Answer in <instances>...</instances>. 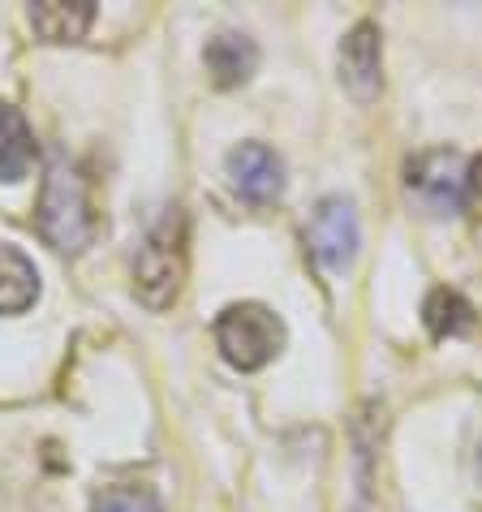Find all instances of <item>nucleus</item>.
I'll use <instances>...</instances> for the list:
<instances>
[{"label": "nucleus", "mask_w": 482, "mask_h": 512, "mask_svg": "<svg viewBox=\"0 0 482 512\" xmlns=\"http://www.w3.org/2000/svg\"><path fill=\"white\" fill-rule=\"evenodd\" d=\"M39 233L52 250L61 254H82L95 241V211L87 181L74 164L52 160L44 177V194H39Z\"/></svg>", "instance_id": "obj_1"}, {"label": "nucleus", "mask_w": 482, "mask_h": 512, "mask_svg": "<svg viewBox=\"0 0 482 512\" xmlns=\"http://www.w3.org/2000/svg\"><path fill=\"white\" fill-rule=\"evenodd\" d=\"M186 284V216L168 207L134 259V293L147 310H168Z\"/></svg>", "instance_id": "obj_2"}, {"label": "nucleus", "mask_w": 482, "mask_h": 512, "mask_svg": "<svg viewBox=\"0 0 482 512\" xmlns=\"http://www.w3.org/2000/svg\"><path fill=\"white\" fill-rule=\"evenodd\" d=\"M216 349L237 371H263L285 349V319L263 302H233L216 315Z\"/></svg>", "instance_id": "obj_3"}, {"label": "nucleus", "mask_w": 482, "mask_h": 512, "mask_svg": "<svg viewBox=\"0 0 482 512\" xmlns=\"http://www.w3.org/2000/svg\"><path fill=\"white\" fill-rule=\"evenodd\" d=\"M465 164L452 147L422 151L405 164V194L409 203L427 216H452L457 207H465Z\"/></svg>", "instance_id": "obj_4"}, {"label": "nucleus", "mask_w": 482, "mask_h": 512, "mask_svg": "<svg viewBox=\"0 0 482 512\" xmlns=\"http://www.w3.org/2000/svg\"><path fill=\"white\" fill-rule=\"evenodd\" d=\"M310 254L328 267V272H349L362 246V229H358V211L349 198H323L310 211Z\"/></svg>", "instance_id": "obj_5"}, {"label": "nucleus", "mask_w": 482, "mask_h": 512, "mask_svg": "<svg viewBox=\"0 0 482 512\" xmlns=\"http://www.w3.org/2000/svg\"><path fill=\"white\" fill-rule=\"evenodd\" d=\"M336 69H340V87L358 99V104L379 95V82H384V44H379L375 22H358L340 39Z\"/></svg>", "instance_id": "obj_6"}, {"label": "nucleus", "mask_w": 482, "mask_h": 512, "mask_svg": "<svg viewBox=\"0 0 482 512\" xmlns=\"http://www.w3.org/2000/svg\"><path fill=\"white\" fill-rule=\"evenodd\" d=\"M229 181L233 190L246 198V203H276L285 194V160L267 147V142H241V147L229 151Z\"/></svg>", "instance_id": "obj_7"}, {"label": "nucleus", "mask_w": 482, "mask_h": 512, "mask_svg": "<svg viewBox=\"0 0 482 512\" xmlns=\"http://www.w3.org/2000/svg\"><path fill=\"white\" fill-rule=\"evenodd\" d=\"M203 65H207V74H211V82H216L220 91H233L254 74V65H259V48H254L246 35H237V31H220L216 39H207Z\"/></svg>", "instance_id": "obj_8"}, {"label": "nucleus", "mask_w": 482, "mask_h": 512, "mask_svg": "<svg viewBox=\"0 0 482 512\" xmlns=\"http://www.w3.org/2000/svg\"><path fill=\"white\" fill-rule=\"evenodd\" d=\"M95 22L91 0H39L31 9V26L44 44H78Z\"/></svg>", "instance_id": "obj_9"}, {"label": "nucleus", "mask_w": 482, "mask_h": 512, "mask_svg": "<svg viewBox=\"0 0 482 512\" xmlns=\"http://www.w3.org/2000/svg\"><path fill=\"white\" fill-rule=\"evenodd\" d=\"M39 302V267L18 246L0 241V315H26Z\"/></svg>", "instance_id": "obj_10"}, {"label": "nucleus", "mask_w": 482, "mask_h": 512, "mask_svg": "<svg viewBox=\"0 0 482 512\" xmlns=\"http://www.w3.org/2000/svg\"><path fill=\"white\" fill-rule=\"evenodd\" d=\"M35 168V134L13 104H0V181L13 186Z\"/></svg>", "instance_id": "obj_11"}, {"label": "nucleus", "mask_w": 482, "mask_h": 512, "mask_svg": "<svg viewBox=\"0 0 482 512\" xmlns=\"http://www.w3.org/2000/svg\"><path fill=\"white\" fill-rule=\"evenodd\" d=\"M422 319H427V332L435 340L461 336V332H470V327H474V306L465 302L457 289H435L427 297V306H422Z\"/></svg>", "instance_id": "obj_12"}, {"label": "nucleus", "mask_w": 482, "mask_h": 512, "mask_svg": "<svg viewBox=\"0 0 482 512\" xmlns=\"http://www.w3.org/2000/svg\"><path fill=\"white\" fill-rule=\"evenodd\" d=\"M95 512H164V504L151 487H108L95 500Z\"/></svg>", "instance_id": "obj_13"}, {"label": "nucleus", "mask_w": 482, "mask_h": 512, "mask_svg": "<svg viewBox=\"0 0 482 512\" xmlns=\"http://www.w3.org/2000/svg\"><path fill=\"white\" fill-rule=\"evenodd\" d=\"M465 211L482 224V155H474L465 168Z\"/></svg>", "instance_id": "obj_14"}, {"label": "nucleus", "mask_w": 482, "mask_h": 512, "mask_svg": "<svg viewBox=\"0 0 482 512\" xmlns=\"http://www.w3.org/2000/svg\"><path fill=\"white\" fill-rule=\"evenodd\" d=\"M478 478H482V448H478Z\"/></svg>", "instance_id": "obj_15"}]
</instances>
